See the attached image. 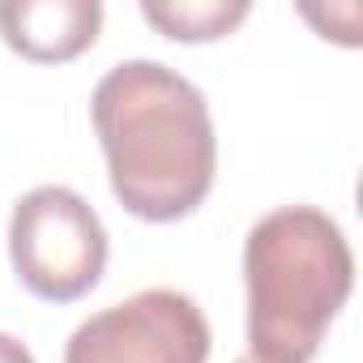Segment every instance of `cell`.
I'll return each instance as SVG.
<instances>
[{"mask_svg": "<svg viewBox=\"0 0 363 363\" xmlns=\"http://www.w3.org/2000/svg\"><path fill=\"white\" fill-rule=\"evenodd\" d=\"M248 359L312 363L354 291L346 231L316 206H282L244 240Z\"/></svg>", "mask_w": 363, "mask_h": 363, "instance_id": "7a4b0ae2", "label": "cell"}, {"mask_svg": "<svg viewBox=\"0 0 363 363\" xmlns=\"http://www.w3.org/2000/svg\"><path fill=\"white\" fill-rule=\"evenodd\" d=\"M116 201L141 223L189 218L214 189L218 137L206 94L158 60H124L90 94Z\"/></svg>", "mask_w": 363, "mask_h": 363, "instance_id": "6da1fadb", "label": "cell"}, {"mask_svg": "<svg viewBox=\"0 0 363 363\" xmlns=\"http://www.w3.org/2000/svg\"><path fill=\"white\" fill-rule=\"evenodd\" d=\"M107 227L82 193L39 184L13 206L9 261L35 299L73 303L90 295L107 269Z\"/></svg>", "mask_w": 363, "mask_h": 363, "instance_id": "3957f363", "label": "cell"}, {"mask_svg": "<svg viewBox=\"0 0 363 363\" xmlns=\"http://www.w3.org/2000/svg\"><path fill=\"white\" fill-rule=\"evenodd\" d=\"M235 363H252V359H248V354H244V359H235Z\"/></svg>", "mask_w": 363, "mask_h": 363, "instance_id": "ba28073f", "label": "cell"}, {"mask_svg": "<svg viewBox=\"0 0 363 363\" xmlns=\"http://www.w3.org/2000/svg\"><path fill=\"white\" fill-rule=\"evenodd\" d=\"M103 30L99 0H5L0 39L35 65H65L94 48Z\"/></svg>", "mask_w": 363, "mask_h": 363, "instance_id": "5b68a950", "label": "cell"}, {"mask_svg": "<svg viewBox=\"0 0 363 363\" xmlns=\"http://www.w3.org/2000/svg\"><path fill=\"white\" fill-rule=\"evenodd\" d=\"M252 13L248 0H145L141 18L171 43H214L227 39Z\"/></svg>", "mask_w": 363, "mask_h": 363, "instance_id": "8992f818", "label": "cell"}, {"mask_svg": "<svg viewBox=\"0 0 363 363\" xmlns=\"http://www.w3.org/2000/svg\"><path fill=\"white\" fill-rule=\"evenodd\" d=\"M0 363H35V354H30V346L22 337L0 329Z\"/></svg>", "mask_w": 363, "mask_h": 363, "instance_id": "52a82bcc", "label": "cell"}, {"mask_svg": "<svg viewBox=\"0 0 363 363\" xmlns=\"http://www.w3.org/2000/svg\"><path fill=\"white\" fill-rule=\"evenodd\" d=\"M210 320L184 291L145 286L86 316L65 346V363H206Z\"/></svg>", "mask_w": 363, "mask_h": 363, "instance_id": "277c9868", "label": "cell"}]
</instances>
